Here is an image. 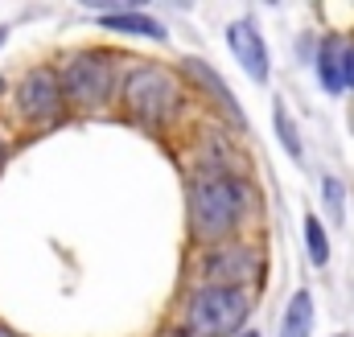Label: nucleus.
<instances>
[{
    "label": "nucleus",
    "instance_id": "obj_1",
    "mask_svg": "<svg viewBox=\"0 0 354 337\" xmlns=\"http://www.w3.org/2000/svg\"><path fill=\"white\" fill-rule=\"evenodd\" d=\"M248 214V185L231 173H206L189 185V231L194 239L218 247L231 243Z\"/></svg>",
    "mask_w": 354,
    "mask_h": 337
},
{
    "label": "nucleus",
    "instance_id": "obj_2",
    "mask_svg": "<svg viewBox=\"0 0 354 337\" xmlns=\"http://www.w3.org/2000/svg\"><path fill=\"white\" fill-rule=\"evenodd\" d=\"M120 103H124V111H128L132 124L157 132V128H165L177 115L181 90H177V79L169 70H161L157 62H145V66L128 70V79L120 86Z\"/></svg>",
    "mask_w": 354,
    "mask_h": 337
},
{
    "label": "nucleus",
    "instance_id": "obj_3",
    "mask_svg": "<svg viewBox=\"0 0 354 337\" xmlns=\"http://www.w3.org/2000/svg\"><path fill=\"white\" fill-rule=\"evenodd\" d=\"M248 313H252L248 288L198 284L189 292V305H185V329L194 337H227L248 321Z\"/></svg>",
    "mask_w": 354,
    "mask_h": 337
},
{
    "label": "nucleus",
    "instance_id": "obj_4",
    "mask_svg": "<svg viewBox=\"0 0 354 337\" xmlns=\"http://www.w3.org/2000/svg\"><path fill=\"white\" fill-rule=\"evenodd\" d=\"M58 86H62V99H71L79 107H103L111 99V86H115V66L99 50L75 54L66 62V70L58 75Z\"/></svg>",
    "mask_w": 354,
    "mask_h": 337
},
{
    "label": "nucleus",
    "instance_id": "obj_5",
    "mask_svg": "<svg viewBox=\"0 0 354 337\" xmlns=\"http://www.w3.org/2000/svg\"><path fill=\"white\" fill-rule=\"evenodd\" d=\"M198 276L202 284H214V288H248V280L260 276V255L243 243H218V247H206Z\"/></svg>",
    "mask_w": 354,
    "mask_h": 337
},
{
    "label": "nucleus",
    "instance_id": "obj_6",
    "mask_svg": "<svg viewBox=\"0 0 354 337\" xmlns=\"http://www.w3.org/2000/svg\"><path fill=\"white\" fill-rule=\"evenodd\" d=\"M62 86H58V75L50 66H33L21 86H17V111L29 119V124H46V119H58L62 111Z\"/></svg>",
    "mask_w": 354,
    "mask_h": 337
},
{
    "label": "nucleus",
    "instance_id": "obj_7",
    "mask_svg": "<svg viewBox=\"0 0 354 337\" xmlns=\"http://www.w3.org/2000/svg\"><path fill=\"white\" fill-rule=\"evenodd\" d=\"M227 41H231V54L239 58V66L256 83H268V46H264V37L256 33V25L252 21H235L227 29Z\"/></svg>",
    "mask_w": 354,
    "mask_h": 337
},
{
    "label": "nucleus",
    "instance_id": "obj_8",
    "mask_svg": "<svg viewBox=\"0 0 354 337\" xmlns=\"http://www.w3.org/2000/svg\"><path fill=\"white\" fill-rule=\"evenodd\" d=\"M103 29L111 33H128V37H153V41H165V25L145 17V12H132V8H115V12H103L99 17Z\"/></svg>",
    "mask_w": 354,
    "mask_h": 337
},
{
    "label": "nucleus",
    "instance_id": "obj_9",
    "mask_svg": "<svg viewBox=\"0 0 354 337\" xmlns=\"http://www.w3.org/2000/svg\"><path fill=\"white\" fill-rule=\"evenodd\" d=\"M342 66H346V41L338 33H330L322 41V54H317V79H322V86L330 95H342L346 90L342 86Z\"/></svg>",
    "mask_w": 354,
    "mask_h": 337
},
{
    "label": "nucleus",
    "instance_id": "obj_10",
    "mask_svg": "<svg viewBox=\"0 0 354 337\" xmlns=\"http://www.w3.org/2000/svg\"><path fill=\"white\" fill-rule=\"evenodd\" d=\"M181 66H185V75H189V79H198V83H202L206 90H210V95H214V103H218V107H223V111H227V115H231L239 128H248V119H243V111L235 107V99H231L227 83H223V79H218V75H214L206 62H198V58H185Z\"/></svg>",
    "mask_w": 354,
    "mask_h": 337
},
{
    "label": "nucleus",
    "instance_id": "obj_11",
    "mask_svg": "<svg viewBox=\"0 0 354 337\" xmlns=\"http://www.w3.org/2000/svg\"><path fill=\"white\" fill-rule=\"evenodd\" d=\"M309 334H313V296L309 292H292V300L284 309L280 337H309Z\"/></svg>",
    "mask_w": 354,
    "mask_h": 337
},
{
    "label": "nucleus",
    "instance_id": "obj_12",
    "mask_svg": "<svg viewBox=\"0 0 354 337\" xmlns=\"http://www.w3.org/2000/svg\"><path fill=\"white\" fill-rule=\"evenodd\" d=\"M272 124H276V132H280L284 153H288L292 161H301V157H305V148H301V136H297V124H292V115H288L284 99H276V103H272Z\"/></svg>",
    "mask_w": 354,
    "mask_h": 337
},
{
    "label": "nucleus",
    "instance_id": "obj_13",
    "mask_svg": "<svg viewBox=\"0 0 354 337\" xmlns=\"http://www.w3.org/2000/svg\"><path fill=\"white\" fill-rule=\"evenodd\" d=\"M305 247H309L313 267H326V263H330V239H326V227H322L313 214L305 218Z\"/></svg>",
    "mask_w": 354,
    "mask_h": 337
},
{
    "label": "nucleus",
    "instance_id": "obj_14",
    "mask_svg": "<svg viewBox=\"0 0 354 337\" xmlns=\"http://www.w3.org/2000/svg\"><path fill=\"white\" fill-rule=\"evenodd\" d=\"M322 193H326V210H330V218L342 222V218H346V189H342V181H338V177H326Z\"/></svg>",
    "mask_w": 354,
    "mask_h": 337
},
{
    "label": "nucleus",
    "instance_id": "obj_15",
    "mask_svg": "<svg viewBox=\"0 0 354 337\" xmlns=\"http://www.w3.org/2000/svg\"><path fill=\"white\" fill-rule=\"evenodd\" d=\"M342 86L354 90V46L346 41V66H342Z\"/></svg>",
    "mask_w": 354,
    "mask_h": 337
},
{
    "label": "nucleus",
    "instance_id": "obj_16",
    "mask_svg": "<svg viewBox=\"0 0 354 337\" xmlns=\"http://www.w3.org/2000/svg\"><path fill=\"white\" fill-rule=\"evenodd\" d=\"M4 157H8V144H4V140H0V165H4Z\"/></svg>",
    "mask_w": 354,
    "mask_h": 337
},
{
    "label": "nucleus",
    "instance_id": "obj_17",
    "mask_svg": "<svg viewBox=\"0 0 354 337\" xmlns=\"http://www.w3.org/2000/svg\"><path fill=\"white\" fill-rule=\"evenodd\" d=\"M0 337H17V334H12V329H4V325H0Z\"/></svg>",
    "mask_w": 354,
    "mask_h": 337
},
{
    "label": "nucleus",
    "instance_id": "obj_18",
    "mask_svg": "<svg viewBox=\"0 0 354 337\" xmlns=\"http://www.w3.org/2000/svg\"><path fill=\"white\" fill-rule=\"evenodd\" d=\"M0 46H4V29H0Z\"/></svg>",
    "mask_w": 354,
    "mask_h": 337
},
{
    "label": "nucleus",
    "instance_id": "obj_19",
    "mask_svg": "<svg viewBox=\"0 0 354 337\" xmlns=\"http://www.w3.org/2000/svg\"><path fill=\"white\" fill-rule=\"evenodd\" d=\"M0 90H4V79H0Z\"/></svg>",
    "mask_w": 354,
    "mask_h": 337
},
{
    "label": "nucleus",
    "instance_id": "obj_20",
    "mask_svg": "<svg viewBox=\"0 0 354 337\" xmlns=\"http://www.w3.org/2000/svg\"><path fill=\"white\" fill-rule=\"evenodd\" d=\"M248 337H256V334H248Z\"/></svg>",
    "mask_w": 354,
    "mask_h": 337
},
{
    "label": "nucleus",
    "instance_id": "obj_21",
    "mask_svg": "<svg viewBox=\"0 0 354 337\" xmlns=\"http://www.w3.org/2000/svg\"><path fill=\"white\" fill-rule=\"evenodd\" d=\"M338 337H346V334H338Z\"/></svg>",
    "mask_w": 354,
    "mask_h": 337
}]
</instances>
